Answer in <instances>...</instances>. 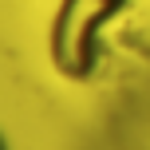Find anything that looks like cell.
<instances>
[{
    "instance_id": "1",
    "label": "cell",
    "mask_w": 150,
    "mask_h": 150,
    "mask_svg": "<svg viewBox=\"0 0 150 150\" xmlns=\"http://www.w3.org/2000/svg\"><path fill=\"white\" fill-rule=\"evenodd\" d=\"M127 8V0H59L47 52L63 79H91L103 55V28Z\"/></svg>"
},
{
    "instance_id": "2",
    "label": "cell",
    "mask_w": 150,
    "mask_h": 150,
    "mask_svg": "<svg viewBox=\"0 0 150 150\" xmlns=\"http://www.w3.org/2000/svg\"><path fill=\"white\" fill-rule=\"evenodd\" d=\"M0 150H8V142H4V134H0Z\"/></svg>"
}]
</instances>
